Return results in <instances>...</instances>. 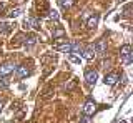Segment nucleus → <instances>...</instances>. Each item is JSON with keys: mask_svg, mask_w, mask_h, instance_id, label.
Returning a JSON list of instances; mask_svg holds the SVG:
<instances>
[{"mask_svg": "<svg viewBox=\"0 0 133 123\" xmlns=\"http://www.w3.org/2000/svg\"><path fill=\"white\" fill-rule=\"evenodd\" d=\"M116 123H127V121H125V120H120V121H116Z\"/></svg>", "mask_w": 133, "mask_h": 123, "instance_id": "24", "label": "nucleus"}, {"mask_svg": "<svg viewBox=\"0 0 133 123\" xmlns=\"http://www.w3.org/2000/svg\"><path fill=\"white\" fill-rule=\"evenodd\" d=\"M95 112H97V103H95L93 100H87L85 105H83V115H87V117H91Z\"/></svg>", "mask_w": 133, "mask_h": 123, "instance_id": "4", "label": "nucleus"}, {"mask_svg": "<svg viewBox=\"0 0 133 123\" xmlns=\"http://www.w3.org/2000/svg\"><path fill=\"white\" fill-rule=\"evenodd\" d=\"M82 50H83V47L78 42H73L72 43V53H80V55H82Z\"/></svg>", "mask_w": 133, "mask_h": 123, "instance_id": "17", "label": "nucleus"}, {"mask_svg": "<svg viewBox=\"0 0 133 123\" xmlns=\"http://www.w3.org/2000/svg\"><path fill=\"white\" fill-rule=\"evenodd\" d=\"M15 73L18 78H27L28 75H32V68L27 67V65H20V67L15 68Z\"/></svg>", "mask_w": 133, "mask_h": 123, "instance_id": "6", "label": "nucleus"}, {"mask_svg": "<svg viewBox=\"0 0 133 123\" xmlns=\"http://www.w3.org/2000/svg\"><path fill=\"white\" fill-rule=\"evenodd\" d=\"M10 32H12V23H8V22H0V35L10 33Z\"/></svg>", "mask_w": 133, "mask_h": 123, "instance_id": "13", "label": "nucleus"}, {"mask_svg": "<svg viewBox=\"0 0 133 123\" xmlns=\"http://www.w3.org/2000/svg\"><path fill=\"white\" fill-rule=\"evenodd\" d=\"M118 80H120V77L116 75V73H107L105 78H103V83L108 85V87H113V85H115Z\"/></svg>", "mask_w": 133, "mask_h": 123, "instance_id": "8", "label": "nucleus"}, {"mask_svg": "<svg viewBox=\"0 0 133 123\" xmlns=\"http://www.w3.org/2000/svg\"><path fill=\"white\" fill-rule=\"evenodd\" d=\"M93 50H95V53H98V55H105V52H107V42H105V40H98V42L93 45Z\"/></svg>", "mask_w": 133, "mask_h": 123, "instance_id": "10", "label": "nucleus"}, {"mask_svg": "<svg viewBox=\"0 0 133 123\" xmlns=\"http://www.w3.org/2000/svg\"><path fill=\"white\" fill-rule=\"evenodd\" d=\"M120 2H125V0H120Z\"/></svg>", "mask_w": 133, "mask_h": 123, "instance_id": "25", "label": "nucleus"}, {"mask_svg": "<svg viewBox=\"0 0 133 123\" xmlns=\"http://www.w3.org/2000/svg\"><path fill=\"white\" fill-rule=\"evenodd\" d=\"M22 25L23 28H33V30H40V22H38V18H35V17H27V18H23V22H22Z\"/></svg>", "mask_w": 133, "mask_h": 123, "instance_id": "3", "label": "nucleus"}, {"mask_svg": "<svg viewBox=\"0 0 133 123\" xmlns=\"http://www.w3.org/2000/svg\"><path fill=\"white\" fill-rule=\"evenodd\" d=\"M8 85H10V80H8V77H0V88H7Z\"/></svg>", "mask_w": 133, "mask_h": 123, "instance_id": "18", "label": "nucleus"}, {"mask_svg": "<svg viewBox=\"0 0 133 123\" xmlns=\"http://www.w3.org/2000/svg\"><path fill=\"white\" fill-rule=\"evenodd\" d=\"M58 3H60V7H62V9H70V7H72L73 5V3H75V0H58Z\"/></svg>", "mask_w": 133, "mask_h": 123, "instance_id": "16", "label": "nucleus"}, {"mask_svg": "<svg viewBox=\"0 0 133 123\" xmlns=\"http://www.w3.org/2000/svg\"><path fill=\"white\" fill-rule=\"evenodd\" d=\"M27 48H32L33 45L37 43V35H25V38H23V42H22Z\"/></svg>", "mask_w": 133, "mask_h": 123, "instance_id": "11", "label": "nucleus"}, {"mask_svg": "<svg viewBox=\"0 0 133 123\" xmlns=\"http://www.w3.org/2000/svg\"><path fill=\"white\" fill-rule=\"evenodd\" d=\"M120 57H122L125 65H131L133 63V52H131L130 45H123L122 50H120Z\"/></svg>", "mask_w": 133, "mask_h": 123, "instance_id": "1", "label": "nucleus"}, {"mask_svg": "<svg viewBox=\"0 0 133 123\" xmlns=\"http://www.w3.org/2000/svg\"><path fill=\"white\" fill-rule=\"evenodd\" d=\"M20 13H22V9H20V7H15V9H12V10L7 13V17H10V18H15V17H18Z\"/></svg>", "mask_w": 133, "mask_h": 123, "instance_id": "15", "label": "nucleus"}, {"mask_svg": "<svg viewBox=\"0 0 133 123\" xmlns=\"http://www.w3.org/2000/svg\"><path fill=\"white\" fill-rule=\"evenodd\" d=\"M68 60L72 62V63H75V65H80L82 63V57H77V55H73V53L68 57Z\"/></svg>", "mask_w": 133, "mask_h": 123, "instance_id": "19", "label": "nucleus"}, {"mask_svg": "<svg viewBox=\"0 0 133 123\" xmlns=\"http://www.w3.org/2000/svg\"><path fill=\"white\" fill-rule=\"evenodd\" d=\"M17 68V65L14 62H5V63L0 65V77H8L10 73H14Z\"/></svg>", "mask_w": 133, "mask_h": 123, "instance_id": "2", "label": "nucleus"}, {"mask_svg": "<svg viewBox=\"0 0 133 123\" xmlns=\"http://www.w3.org/2000/svg\"><path fill=\"white\" fill-rule=\"evenodd\" d=\"M2 108H3V103H2V100H0V113H2Z\"/></svg>", "mask_w": 133, "mask_h": 123, "instance_id": "23", "label": "nucleus"}, {"mask_svg": "<svg viewBox=\"0 0 133 123\" xmlns=\"http://www.w3.org/2000/svg\"><path fill=\"white\" fill-rule=\"evenodd\" d=\"M62 37H65V30L62 27H57L55 30H53V40H58V38H62Z\"/></svg>", "mask_w": 133, "mask_h": 123, "instance_id": "14", "label": "nucleus"}, {"mask_svg": "<svg viewBox=\"0 0 133 123\" xmlns=\"http://www.w3.org/2000/svg\"><path fill=\"white\" fill-rule=\"evenodd\" d=\"M48 13H50L48 17L52 18V20H55V22H58V18H60V17H58V12H57V10H50Z\"/></svg>", "mask_w": 133, "mask_h": 123, "instance_id": "20", "label": "nucleus"}, {"mask_svg": "<svg viewBox=\"0 0 133 123\" xmlns=\"http://www.w3.org/2000/svg\"><path fill=\"white\" fill-rule=\"evenodd\" d=\"M130 10H131V5H127V7L123 9V13H125V15H130Z\"/></svg>", "mask_w": 133, "mask_h": 123, "instance_id": "21", "label": "nucleus"}, {"mask_svg": "<svg viewBox=\"0 0 133 123\" xmlns=\"http://www.w3.org/2000/svg\"><path fill=\"white\" fill-rule=\"evenodd\" d=\"M85 80H87V83H88L90 87H93V85L97 83V80H98V72L97 70H87L85 72Z\"/></svg>", "mask_w": 133, "mask_h": 123, "instance_id": "5", "label": "nucleus"}, {"mask_svg": "<svg viewBox=\"0 0 133 123\" xmlns=\"http://www.w3.org/2000/svg\"><path fill=\"white\" fill-rule=\"evenodd\" d=\"M82 123H90V121H88V118H87V115H85V117L82 118Z\"/></svg>", "mask_w": 133, "mask_h": 123, "instance_id": "22", "label": "nucleus"}, {"mask_svg": "<svg viewBox=\"0 0 133 123\" xmlns=\"http://www.w3.org/2000/svg\"><path fill=\"white\" fill-rule=\"evenodd\" d=\"M95 55H97V53H95V50H93V45H90V47H85L82 50V55L80 57H83L85 60H93Z\"/></svg>", "mask_w": 133, "mask_h": 123, "instance_id": "9", "label": "nucleus"}, {"mask_svg": "<svg viewBox=\"0 0 133 123\" xmlns=\"http://www.w3.org/2000/svg\"><path fill=\"white\" fill-rule=\"evenodd\" d=\"M55 48L57 52H62V53H72V43H62V45H55Z\"/></svg>", "mask_w": 133, "mask_h": 123, "instance_id": "12", "label": "nucleus"}, {"mask_svg": "<svg viewBox=\"0 0 133 123\" xmlns=\"http://www.w3.org/2000/svg\"><path fill=\"white\" fill-rule=\"evenodd\" d=\"M98 22H100V13H91L88 18H87V27L90 28V30H93V28H97L98 27Z\"/></svg>", "mask_w": 133, "mask_h": 123, "instance_id": "7", "label": "nucleus"}]
</instances>
